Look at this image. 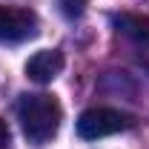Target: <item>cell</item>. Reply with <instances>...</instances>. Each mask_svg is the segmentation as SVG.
<instances>
[{
  "label": "cell",
  "instance_id": "cell-1",
  "mask_svg": "<svg viewBox=\"0 0 149 149\" xmlns=\"http://www.w3.org/2000/svg\"><path fill=\"white\" fill-rule=\"evenodd\" d=\"M17 118L20 126H23V135L29 143H49L52 138L60 129V120H63V109L57 103V97L52 95H23L17 103Z\"/></svg>",
  "mask_w": 149,
  "mask_h": 149
},
{
  "label": "cell",
  "instance_id": "cell-2",
  "mask_svg": "<svg viewBox=\"0 0 149 149\" xmlns=\"http://www.w3.org/2000/svg\"><path fill=\"white\" fill-rule=\"evenodd\" d=\"M132 115L118 109H106V106H95V109H86L80 118H77V135L83 141H97V138H106V135H115V132L132 129Z\"/></svg>",
  "mask_w": 149,
  "mask_h": 149
},
{
  "label": "cell",
  "instance_id": "cell-3",
  "mask_svg": "<svg viewBox=\"0 0 149 149\" xmlns=\"http://www.w3.org/2000/svg\"><path fill=\"white\" fill-rule=\"evenodd\" d=\"M37 35V15L20 6H0V40L23 43Z\"/></svg>",
  "mask_w": 149,
  "mask_h": 149
},
{
  "label": "cell",
  "instance_id": "cell-4",
  "mask_svg": "<svg viewBox=\"0 0 149 149\" xmlns=\"http://www.w3.org/2000/svg\"><path fill=\"white\" fill-rule=\"evenodd\" d=\"M60 72H63V55L57 49H43L26 63V77L35 83H52Z\"/></svg>",
  "mask_w": 149,
  "mask_h": 149
},
{
  "label": "cell",
  "instance_id": "cell-5",
  "mask_svg": "<svg viewBox=\"0 0 149 149\" xmlns=\"http://www.w3.org/2000/svg\"><path fill=\"white\" fill-rule=\"evenodd\" d=\"M112 23L118 26L120 35H126L135 43H149V17L146 15H135V12H120L115 15Z\"/></svg>",
  "mask_w": 149,
  "mask_h": 149
},
{
  "label": "cell",
  "instance_id": "cell-6",
  "mask_svg": "<svg viewBox=\"0 0 149 149\" xmlns=\"http://www.w3.org/2000/svg\"><path fill=\"white\" fill-rule=\"evenodd\" d=\"M60 3H63V15H69V17L83 15V6H86V0H60Z\"/></svg>",
  "mask_w": 149,
  "mask_h": 149
},
{
  "label": "cell",
  "instance_id": "cell-7",
  "mask_svg": "<svg viewBox=\"0 0 149 149\" xmlns=\"http://www.w3.org/2000/svg\"><path fill=\"white\" fill-rule=\"evenodd\" d=\"M9 146V126H6V120L0 118V149Z\"/></svg>",
  "mask_w": 149,
  "mask_h": 149
}]
</instances>
